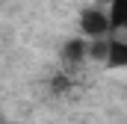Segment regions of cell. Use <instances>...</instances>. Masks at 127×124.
Returning <instances> with one entry per match:
<instances>
[{
    "label": "cell",
    "mask_w": 127,
    "mask_h": 124,
    "mask_svg": "<svg viewBox=\"0 0 127 124\" xmlns=\"http://www.w3.org/2000/svg\"><path fill=\"white\" fill-rule=\"evenodd\" d=\"M53 89H56V92H65V89H68V80H65V77H56V80H53Z\"/></svg>",
    "instance_id": "6"
},
{
    "label": "cell",
    "mask_w": 127,
    "mask_h": 124,
    "mask_svg": "<svg viewBox=\"0 0 127 124\" xmlns=\"http://www.w3.org/2000/svg\"><path fill=\"white\" fill-rule=\"evenodd\" d=\"M80 30H83V35H89V38L106 35V32L112 30L109 27V15L100 12V9H83L80 12Z\"/></svg>",
    "instance_id": "1"
},
{
    "label": "cell",
    "mask_w": 127,
    "mask_h": 124,
    "mask_svg": "<svg viewBox=\"0 0 127 124\" xmlns=\"http://www.w3.org/2000/svg\"><path fill=\"white\" fill-rule=\"evenodd\" d=\"M109 27L127 30V0H109Z\"/></svg>",
    "instance_id": "3"
},
{
    "label": "cell",
    "mask_w": 127,
    "mask_h": 124,
    "mask_svg": "<svg viewBox=\"0 0 127 124\" xmlns=\"http://www.w3.org/2000/svg\"><path fill=\"white\" fill-rule=\"evenodd\" d=\"M106 53H109V41L103 35H97V38H92V44H86V56H92L97 62H106Z\"/></svg>",
    "instance_id": "5"
},
{
    "label": "cell",
    "mask_w": 127,
    "mask_h": 124,
    "mask_svg": "<svg viewBox=\"0 0 127 124\" xmlns=\"http://www.w3.org/2000/svg\"><path fill=\"white\" fill-rule=\"evenodd\" d=\"M83 56H86V41L83 38L65 41V47H62V59L65 62H83Z\"/></svg>",
    "instance_id": "4"
},
{
    "label": "cell",
    "mask_w": 127,
    "mask_h": 124,
    "mask_svg": "<svg viewBox=\"0 0 127 124\" xmlns=\"http://www.w3.org/2000/svg\"><path fill=\"white\" fill-rule=\"evenodd\" d=\"M106 65H109V68H127V41H118V38L109 41Z\"/></svg>",
    "instance_id": "2"
}]
</instances>
